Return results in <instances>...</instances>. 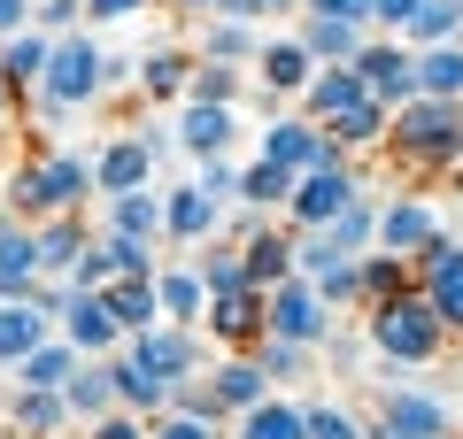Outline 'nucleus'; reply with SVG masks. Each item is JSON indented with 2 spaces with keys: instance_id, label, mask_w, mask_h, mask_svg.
<instances>
[{
  "instance_id": "4be33fe9",
  "label": "nucleus",
  "mask_w": 463,
  "mask_h": 439,
  "mask_svg": "<svg viewBox=\"0 0 463 439\" xmlns=\"http://www.w3.org/2000/svg\"><path fill=\"white\" fill-rule=\"evenodd\" d=\"M39 340H54V316L39 309L32 293H24V301H0V370L16 378V362L32 355Z\"/></svg>"
},
{
  "instance_id": "de8ad7c7",
  "label": "nucleus",
  "mask_w": 463,
  "mask_h": 439,
  "mask_svg": "<svg viewBox=\"0 0 463 439\" xmlns=\"http://www.w3.org/2000/svg\"><path fill=\"white\" fill-rule=\"evenodd\" d=\"M100 247H109L116 277H155L163 262H155V239H132V231H100Z\"/></svg>"
},
{
  "instance_id": "a18cd8bd",
  "label": "nucleus",
  "mask_w": 463,
  "mask_h": 439,
  "mask_svg": "<svg viewBox=\"0 0 463 439\" xmlns=\"http://www.w3.org/2000/svg\"><path fill=\"white\" fill-rule=\"evenodd\" d=\"M425 293H432V309L448 316V332H463V239H456V255L425 277Z\"/></svg>"
},
{
  "instance_id": "338daca9",
  "label": "nucleus",
  "mask_w": 463,
  "mask_h": 439,
  "mask_svg": "<svg viewBox=\"0 0 463 439\" xmlns=\"http://www.w3.org/2000/svg\"><path fill=\"white\" fill-rule=\"evenodd\" d=\"M0 224H8V193H0Z\"/></svg>"
},
{
  "instance_id": "69168bd1",
  "label": "nucleus",
  "mask_w": 463,
  "mask_h": 439,
  "mask_svg": "<svg viewBox=\"0 0 463 439\" xmlns=\"http://www.w3.org/2000/svg\"><path fill=\"white\" fill-rule=\"evenodd\" d=\"M286 8H301V0H270V16H286Z\"/></svg>"
},
{
  "instance_id": "cd10ccee",
  "label": "nucleus",
  "mask_w": 463,
  "mask_h": 439,
  "mask_svg": "<svg viewBox=\"0 0 463 439\" xmlns=\"http://www.w3.org/2000/svg\"><path fill=\"white\" fill-rule=\"evenodd\" d=\"M294 39L317 54V62H355V54L371 47V23H347V16H301Z\"/></svg>"
},
{
  "instance_id": "f8f14e48",
  "label": "nucleus",
  "mask_w": 463,
  "mask_h": 439,
  "mask_svg": "<svg viewBox=\"0 0 463 439\" xmlns=\"http://www.w3.org/2000/svg\"><path fill=\"white\" fill-rule=\"evenodd\" d=\"M355 70H364V85L386 100V108L417 100V47H410V39H386V32H379L364 54H355Z\"/></svg>"
},
{
  "instance_id": "393cba45",
  "label": "nucleus",
  "mask_w": 463,
  "mask_h": 439,
  "mask_svg": "<svg viewBox=\"0 0 463 439\" xmlns=\"http://www.w3.org/2000/svg\"><path fill=\"white\" fill-rule=\"evenodd\" d=\"M194 70H201V54H185V47L139 54V100H185L194 93Z\"/></svg>"
},
{
  "instance_id": "6e6d98bb",
  "label": "nucleus",
  "mask_w": 463,
  "mask_h": 439,
  "mask_svg": "<svg viewBox=\"0 0 463 439\" xmlns=\"http://www.w3.org/2000/svg\"><path fill=\"white\" fill-rule=\"evenodd\" d=\"M39 32H85V0H39Z\"/></svg>"
},
{
  "instance_id": "2eb2a0df",
  "label": "nucleus",
  "mask_w": 463,
  "mask_h": 439,
  "mask_svg": "<svg viewBox=\"0 0 463 439\" xmlns=\"http://www.w3.org/2000/svg\"><path fill=\"white\" fill-rule=\"evenodd\" d=\"M178 146L194 154V163H209V154H232V139H240V108H224V100H178Z\"/></svg>"
},
{
  "instance_id": "e433bc0d",
  "label": "nucleus",
  "mask_w": 463,
  "mask_h": 439,
  "mask_svg": "<svg viewBox=\"0 0 463 439\" xmlns=\"http://www.w3.org/2000/svg\"><path fill=\"white\" fill-rule=\"evenodd\" d=\"M62 393H70V416H78V424H100L109 408H124V401H116V378H109V355L78 362V378H70Z\"/></svg>"
},
{
  "instance_id": "423d86ee",
  "label": "nucleus",
  "mask_w": 463,
  "mask_h": 439,
  "mask_svg": "<svg viewBox=\"0 0 463 439\" xmlns=\"http://www.w3.org/2000/svg\"><path fill=\"white\" fill-rule=\"evenodd\" d=\"M355 201H364V170H355V163H325V170H309V178H294L286 224H294V231H325L332 216H347Z\"/></svg>"
},
{
  "instance_id": "79ce46f5",
  "label": "nucleus",
  "mask_w": 463,
  "mask_h": 439,
  "mask_svg": "<svg viewBox=\"0 0 463 439\" xmlns=\"http://www.w3.org/2000/svg\"><path fill=\"white\" fill-rule=\"evenodd\" d=\"M325 239L340 247V255H371V247H379V201L364 193L347 216H332V224H325Z\"/></svg>"
},
{
  "instance_id": "4c0bfd02",
  "label": "nucleus",
  "mask_w": 463,
  "mask_h": 439,
  "mask_svg": "<svg viewBox=\"0 0 463 439\" xmlns=\"http://www.w3.org/2000/svg\"><path fill=\"white\" fill-rule=\"evenodd\" d=\"M255 54H263V23H232V16L201 23V62H255Z\"/></svg>"
},
{
  "instance_id": "9b49d317",
  "label": "nucleus",
  "mask_w": 463,
  "mask_h": 439,
  "mask_svg": "<svg viewBox=\"0 0 463 439\" xmlns=\"http://www.w3.org/2000/svg\"><path fill=\"white\" fill-rule=\"evenodd\" d=\"M0 416H8V432H16V439H62V432H78L70 393H54V386H8Z\"/></svg>"
},
{
  "instance_id": "58836bf2",
  "label": "nucleus",
  "mask_w": 463,
  "mask_h": 439,
  "mask_svg": "<svg viewBox=\"0 0 463 439\" xmlns=\"http://www.w3.org/2000/svg\"><path fill=\"white\" fill-rule=\"evenodd\" d=\"M417 93L463 100V39H448V47H425V54H417Z\"/></svg>"
},
{
  "instance_id": "5701e85b",
  "label": "nucleus",
  "mask_w": 463,
  "mask_h": 439,
  "mask_svg": "<svg viewBox=\"0 0 463 439\" xmlns=\"http://www.w3.org/2000/svg\"><path fill=\"white\" fill-rule=\"evenodd\" d=\"M240 247H248V277H255V285H286V277H294V247H301V231L294 224H270V216H263V224H255V239H240Z\"/></svg>"
},
{
  "instance_id": "f257e3e1",
  "label": "nucleus",
  "mask_w": 463,
  "mask_h": 439,
  "mask_svg": "<svg viewBox=\"0 0 463 439\" xmlns=\"http://www.w3.org/2000/svg\"><path fill=\"white\" fill-rule=\"evenodd\" d=\"M364 347H371L394 378H410V370H425V362L448 347V316L432 309L425 285L386 293V301H371V309H364Z\"/></svg>"
},
{
  "instance_id": "39448f33",
  "label": "nucleus",
  "mask_w": 463,
  "mask_h": 439,
  "mask_svg": "<svg viewBox=\"0 0 463 439\" xmlns=\"http://www.w3.org/2000/svg\"><path fill=\"white\" fill-rule=\"evenodd\" d=\"M456 432V408L440 401V393L410 386V378H394V386L379 393V416H371V439H448Z\"/></svg>"
},
{
  "instance_id": "a878e982",
  "label": "nucleus",
  "mask_w": 463,
  "mask_h": 439,
  "mask_svg": "<svg viewBox=\"0 0 463 439\" xmlns=\"http://www.w3.org/2000/svg\"><path fill=\"white\" fill-rule=\"evenodd\" d=\"M100 231H132V239L163 247V193H155V185H139V193H109V201H100Z\"/></svg>"
},
{
  "instance_id": "72a5a7b5",
  "label": "nucleus",
  "mask_w": 463,
  "mask_h": 439,
  "mask_svg": "<svg viewBox=\"0 0 463 439\" xmlns=\"http://www.w3.org/2000/svg\"><path fill=\"white\" fill-rule=\"evenodd\" d=\"M78 362H93V355H78V347H70L62 332H54V340H39L32 355L16 362V386H54V393H62L70 378H78Z\"/></svg>"
},
{
  "instance_id": "ea45409f",
  "label": "nucleus",
  "mask_w": 463,
  "mask_h": 439,
  "mask_svg": "<svg viewBox=\"0 0 463 439\" xmlns=\"http://www.w3.org/2000/svg\"><path fill=\"white\" fill-rule=\"evenodd\" d=\"M402 39H410L417 54H425V47H448V39H463V0H425Z\"/></svg>"
},
{
  "instance_id": "f704fd0d",
  "label": "nucleus",
  "mask_w": 463,
  "mask_h": 439,
  "mask_svg": "<svg viewBox=\"0 0 463 439\" xmlns=\"http://www.w3.org/2000/svg\"><path fill=\"white\" fill-rule=\"evenodd\" d=\"M194 270H201V285H209V301H216V293L255 285V277H248V247H240V239H224V231H216V239L194 255Z\"/></svg>"
},
{
  "instance_id": "5fc2aeb1",
  "label": "nucleus",
  "mask_w": 463,
  "mask_h": 439,
  "mask_svg": "<svg viewBox=\"0 0 463 439\" xmlns=\"http://www.w3.org/2000/svg\"><path fill=\"white\" fill-rule=\"evenodd\" d=\"M425 8V0H371V32H386V39H402L410 32V16Z\"/></svg>"
},
{
  "instance_id": "c9c22d12",
  "label": "nucleus",
  "mask_w": 463,
  "mask_h": 439,
  "mask_svg": "<svg viewBox=\"0 0 463 439\" xmlns=\"http://www.w3.org/2000/svg\"><path fill=\"white\" fill-rule=\"evenodd\" d=\"M109 316L124 324V340L147 324H163V293H155V277H116L109 285Z\"/></svg>"
},
{
  "instance_id": "37998d69",
  "label": "nucleus",
  "mask_w": 463,
  "mask_h": 439,
  "mask_svg": "<svg viewBox=\"0 0 463 439\" xmlns=\"http://www.w3.org/2000/svg\"><path fill=\"white\" fill-rule=\"evenodd\" d=\"M364 285H371V301L410 293V285H417V262H410V255H386V247H371V255H364ZM371 301H364V309H371Z\"/></svg>"
},
{
  "instance_id": "f03ea898",
  "label": "nucleus",
  "mask_w": 463,
  "mask_h": 439,
  "mask_svg": "<svg viewBox=\"0 0 463 439\" xmlns=\"http://www.w3.org/2000/svg\"><path fill=\"white\" fill-rule=\"evenodd\" d=\"M0 193H8V216L47 224V216H85V201H100V178H93V154H62L54 146V154H32Z\"/></svg>"
},
{
  "instance_id": "0eeeda50",
  "label": "nucleus",
  "mask_w": 463,
  "mask_h": 439,
  "mask_svg": "<svg viewBox=\"0 0 463 439\" xmlns=\"http://www.w3.org/2000/svg\"><path fill=\"white\" fill-rule=\"evenodd\" d=\"M263 154H270V163H286L294 178H309V170H325V163H347V146L332 139L317 116H301V108H279L263 124Z\"/></svg>"
},
{
  "instance_id": "9d476101",
  "label": "nucleus",
  "mask_w": 463,
  "mask_h": 439,
  "mask_svg": "<svg viewBox=\"0 0 463 439\" xmlns=\"http://www.w3.org/2000/svg\"><path fill=\"white\" fill-rule=\"evenodd\" d=\"M54 332H62L78 355H93V362L124 347V324L109 316V293H78V285H70V301H62V316H54Z\"/></svg>"
},
{
  "instance_id": "6e6552de",
  "label": "nucleus",
  "mask_w": 463,
  "mask_h": 439,
  "mask_svg": "<svg viewBox=\"0 0 463 439\" xmlns=\"http://www.w3.org/2000/svg\"><path fill=\"white\" fill-rule=\"evenodd\" d=\"M124 355L147 362L163 386H185V378H209V355H201V332L194 324H147L124 340Z\"/></svg>"
},
{
  "instance_id": "dca6fc26",
  "label": "nucleus",
  "mask_w": 463,
  "mask_h": 439,
  "mask_svg": "<svg viewBox=\"0 0 463 439\" xmlns=\"http://www.w3.org/2000/svg\"><path fill=\"white\" fill-rule=\"evenodd\" d=\"M93 178H100V201L109 193H139V185H155V146L139 139V131H116V139L93 154Z\"/></svg>"
},
{
  "instance_id": "f3484780",
  "label": "nucleus",
  "mask_w": 463,
  "mask_h": 439,
  "mask_svg": "<svg viewBox=\"0 0 463 439\" xmlns=\"http://www.w3.org/2000/svg\"><path fill=\"white\" fill-rule=\"evenodd\" d=\"M440 231H448V224H440L432 201H417V193L379 201V247H386V255H417V247H432Z\"/></svg>"
},
{
  "instance_id": "c85d7f7f",
  "label": "nucleus",
  "mask_w": 463,
  "mask_h": 439,
  "mask_svg": "<svg viewBox=\"0 0 463 439\" xmlns=\"http://www.w3.org/2000/svg\"><path fill=\"white\" fill-rule=\"evenodd\" d=\"M85 247H93L85 216H47V224H39V270L70 285V270H78V255H85Z\"/></svg>"
},
{
  "instance_id": "052dcab7",
  "label": "nucleus",
  "mask_w": 463,
  "mask_h": 439,
  "mask_svg": "<svg viewBox=\"0 0 463 439\" xmlns=\"http://www.w3.org/2000/svg\"><path fill=\"white\" fill-rule=\"evenodd\" d=\"M309 16H347V23H371V0H301Z\"/></svg>"
},
{
  "instance_id": "4468645a",
  "label": "nucleus",
  "mask_w": 463,
  "mask_h": 439,
  "mask_svg": "<svg viewBox=\"0 0 463 439\" xmlns=\"http://www.w3.org/2000/svg\"><path fill=\"white\" fill-rule=\"evenodd\" d=\"M224 231V201H209L201 185H170L163 193V247H209Z\"/></svg>"
},
{
  "instance_id": "4d7b16f0",
  "label": "nucleus",
  "mask_w": 463,
  "mask_h": 439,
  "mask_svg": "<svg viewBox=\"0 0 463 439\" xmlns=\"http://www.w3.org/2000/svg\"><path fill=\"white\" fill-rule=\"evenodd\" d=\"M155 439H224L216 424H201V416H178V408H163L155 416Z\"/></svg>"
},
{
  "instance_id": "09e8293b",
  "label": "nucleus",
  "mask_w": 463,
  "mask_h": 439,
  "mask_svg": "<svg viewBox=\"0 0 463 439\" xmlns=\"http://www.w3.org/2000/svg\"><path fill=\"white\" fill-rule=\"evenodd\" d=\"M240 85H248V62H201L185 100H224V108H232V100H240Z\"/></svg>"
},
{
  "instance_id": "864d4df0",
  "label": "nucleus",
  "mask_w": 463,
  "mask_h": 439,
  "mask_svg": "<svg viewBox=\"0 0 463 439\" xmlns=\"http://www.w3.org/2000/svg\"><path fill=\"white\" fill-rule=\"evenodd\" d=\"M70 285H78V293H109L116 285V262H109V247H85V255H78V270H70Z\"/></svg>"
},
{
  "instance_id": "2f4dec72",
  "label": "nucleus",
  "mask_w": 463,
  "mask_h": 439,
  "mask_svg": "<svg viewBox=\"0 0 463 439\" xmlns=\"http://www.w3.org/2000/svg\"><path fill=\"white\" fill-rule=\"evenodd\" d=\"M109 378H116V401H124V408H139V416H163V408H170V386L147 370V362H132L124 347L109 355Z\"/></svg>"
},
{
  "instance_id": "c756f323",
  "label": "nucleus",
  "mask_w": 463,
  "mask_h": 439,
  "mask_svg": "<svg viewBox=\"0 0 463 439\" xmlns=\"http://www.w3.org/2000/svg\"><path fill=\"white\" fill-rule=\"evenodd\" d=\"M286 201H294V170L270 163V154H255V163L240 170V209H255V216H286Z\"/></svg>"
},
{
  "instance_id": "1a4fd4ad",
  "label": "nucleus",
  "mask_w": 463,
  "mask_h": 439,
  "mask_svg": "<svg viewBox=\"0 0 463 439\" xmlns=\"http://www.w3.org/2000/svg\"><path fill=\"white\" fill-rule=\"evenodd\" d=\"M332 324H340V309H325V293L309 285V277H286V285H270V332L279 340H301V347H325Z\"/></svg>"
},
{
  "instance_id": "49530a36",
  "label": "nucleus",
  "mask_w": 463,
  "mask_h": 439,
  "mask_svg": "<svg viewBox=\"0 0 463 439\" xmlns=\"http://www.w3.org/2000/svg\"><path fill=\"white\" fill-rule=\"evenodd\" d=\"M309 355H317V347H301V340H279V332H263V340H255V362L270 370V386L301 378V370H309Z\"/></svg>"
},
{
  "instance_id": "473e14b6",
  "label": "nucleus",
  "mask_w": 463,
  "mask_h": 439,
  "mask_svg": "<svg viewBox=\"0 0 463 439\" xmlns=\"http://www.w3.org/2000/svg\"><path fill=\"white\" fill-rule=\"evenodd\" d=\"M386 124H394V108H386L379 93H364L355 108H340V116H332L325 131H332V139L347 146V154H364V146H386Z\"/></svg>"
},
{
  "instance_id": "0e129e2a",
  "label": "nucleus",
  "mask_w": 463,
  "mask_h": 439,
  "mask_svg": "<svg viewBox=\"0 0 463 439\" xmlns=\"http://www.w3.org/2000/svg\"><path fill=\"white\" fill-rule=\"evenodd\" d=\"M8 124H16V85L0 78V131H8Z\"/></svg>"
},
{
  "instance_id": "bf43d9fd",
  "label": "nucleus",
  "mask_w": 463,
  "mask_h": 439,
  "mask_svg": "<svg viewBox=\"0 0 463 439\" xmlns=\"http://www.w3.org/2000/svg\"><path fill=\"white\" fill-rule=\"evenodd\" d=\"M39 23V0H0V39H16Z\"/></svg>"
},
{
  "instance_id": "6ab92c4d",
  "label": "nucleus",
  "mask_w": 463,
  "mask_h": 439,
  "mask_svg": "<svg viewBox=\"0 0 463 439\" xmlns=\"http://www.w3.org/2000/svg\"><path fill=\"white\" fill-rule=\"evenodd\" d=\"M255 78H263L270 100H301L317 78V54L301 47V39H263V54H255Z\"/></svg>"
},
{
  "instance_id": "a19ab883",
  "label": "nucleus",
  "mask_w": 463,
  "mask_h": 439,
  "mask_svg": "<svg viewBox=\"0 0 463 439\" xmlns=\"http://www.w3.org/2000/svg\"><path fill=\"white\" fill-rule=\"evenodd\" d=\"M309 285L325 293V309H364V301H371V285H364V255H340L332 270H317Z\"/></svg>"
},
{
  "instance_id": "603ef678",
  "label": "nucleus",
  "mask_w": 463,
  "mask_h": 439,
  "mask_svg": "<svg viewBox=\"0 0 463 439\" xmlns=\"http://www.w3.org/2000/svg\"><path fill=\"white\" fill-rule=\"evenodd\" d=\"M194 185L209 201H240V163H232V154H209V163L194 170Z\"/></svg>"
},
{
  "instance_id": "680f3d73",
  "label": "nucleus",
  "mask_w": 463,
  "mask_h": 439,
  "mask_svg": "<svg viewBox=\"0 0 463 439\" xmlns=\"http://www.w3.org/2000/svg\"><path fill=\"white\" fill-rule=\"evenodd\" d=\"M216 16H232V23H263V16H270V0H216Z\"/></svg>"
},
{
  "instance_id": "412c9836",
  "label": "nucleus",
  "mask_w": 463,
  "mask_h": 439,
  "mask_svg": "<svg viewBox=\"0 0 463 439\" xmlns=\"http://www.w3.org/2000/svg\"><path fill=\"white\" fill-rule=\"evenodd\" d=\"M364 93H371V85H364V70H355V62H317L309 93H301L294 108H301V116H317V124H332V116H340V108H355Z\"/></svg>"
},
{
  "instance_id": "a211bd4d",
  "label": "nucleus",
  "mask_w": 463,
  "mask_h": 439,
  "mask_svg": "<svg viewBox=\"0 0 463 439\" xmlns=\"http://www.w3.org/2000/svg\"><path fill=\"white\" fill-rule=\"evenodd\" d=\"M209 386H216V401H224V416H248L255 401H270V370L255 362V347L216 355V362H209Z\"/></svg>"
},
{
  "instance_id": "ddd939ff",
  "label": "nucleus",
  "mask_w": 463,
  "mask_h": 439,
  "mask_svg": "<svg viewBox=\"0 0 463 439\" xmlns=\"http://www.w3.org/2000/svg\"><path fill=\"white\" fill-rule=\"evenodd\" d=\"M201 332H209V340H224V347H255V340L270 332V293H263V285L216 293L209 316H201Z\"/></svg>"
},
{
  "instance_id": "7ed1b4c3",
  "label": "nucleus",
  "mask_w": 463,
  "mask_h": 439,
  "mask_svg": "<svg viewBox=\"0 0 463 439\" xmlns=\"http://www.w3.org/2000/svg\"><path fill=\"white\" fill-rule=\"evenodd\" d=\"M386 146H394L410 170H463V100H402L394 124H386Z\"/></svg>"
},
{
  "instance_id": "8fccbe9b",
  "label": "nucleus",
  "mask_w": 463,
  "mask_h": 439,
  "mask_svg": "<svg viewBox=\"0 0 463 439\" xmlns=\"http://www.w3.org/2000/svg\"><path fill=\"white\" fill-rule=\"evenodd\" d=\"M170 408H178V416H201V424H216V432H224V401H216V386L209 378H185V386H170Z\"/></svg>"
},
{
  "instance_id": "20e7f679",
  "label": "nucleus",
  "mask_w": 463,
  "mask_h": 439,
  "mask_svg": "<svg viewBox=\"0 0 463 439\" xmlns=\"http://www.w3.org/2000/svg\"><path fill=\"white\" fill-rule=\"evenodd\" d=\"M109 70H116V54L100 47L93 32H62L47 78H39V116H70V108H85V100H100Z\"/></svg>"
},
{
  "instance_id": "c03bdc74",
  "label": "nucleus",
  "mask_w": 463,
  "mask_h": 439,
  "mask_svg": "<svg viewBox=\"0 0 463 439\" xmlns=\"http://www.w3.org/2000/svg\"><path fill=\"white\" fill-rule=\"evenodd\" d=\"M301 416H309V439H371V416L340 401H301Z\"/></svg>"
},
{
  "instance_id": "b1692460",
  "label": "nucleus",
  "mask_w": 463,
  "mask_h": 439,
  "mask_svg": "<svg viewBox=\"0 0 463 439\" xmlns=\"http://www.w3.org/2000/svg\"><path fill=\"white\" fill-rule=\"evenodd\" d=\"M47 62H54V32H16V39H0V78L16 85V100L24 93H39V78H47Z\"/></svg>"
},
{
  "instance_id": "aec40b11",
  "label": "nucleus",
  "mask_w": 463,
  "mask_h": 439,
  "mask_svg": "<svg viewBox=\"0 0 463 439\" xmlns=\"http://www.w3.org/2000/svg\"><path fill=\"white\" fill-rule=\"evenodd\" d=\"M39 277H47L39 270V224L8 216V224H0V301H24Z\"/></svg>"
},
{
  "instance_id": "bb28decb",
  "label": "nucleus",
  "mask_w": 463,
  "mask_h": 439,
  "mask_svg": "<svg viewBox=\"0 0 463 439\" xmlns=\"http://www.w3.org/2000/svg\"><path fill=\"white\" fill-rule=\"evenodd\" d=\"M155 293H163V324H194L209 316V285H201L194 262H170V270H155Z\"/></svg>"
},
{
  "instance_id": "13d9d810",
  "label": "nucleus",
  "mask_w": 463,
  "mask_h": 439,
  "mask_svg": "<svg viewBox=\"0 0 463 439\" xmlns=\"http://www.w3.org/2000/svg\"><path fill=\"white\" fill-rule=\"evenodd\" d=\"M139 8H163V0H85V23H124Z\"/></svg>"
},
{
  "instance_id": "3c124183",
  "label": "nucleus",
  "mask_w": 463,
  "mask_h": 439,
  "mask_svg": "<svg viewBox=\"0 0 463 439\" xmlns=\"http://www.w3.org/2000/svg\"><path fill=\"white\" fill-rule=\"evenodd\" d=\"M78 439H155V416H139V408H109L100 424H78Z\"/></svg>"
},
{
  "instance_id": "7c9ffc66",
  "label": "nucleus",
  "mask_w": 463,
  "mask_h": 439,
  "mask_svg": "<svg viewBox=\"0 0 463 439\" xmlns=\"http://www.w3.org/2000/svg\"><path fill=\"white\" fill-rule=\"evenodd\" d=\"M224 439H309V416H301V401H255L248 416H232V432Z\"/></svg>"
},
{
  "instance_id": "e2e57ef3",
  "label": "nucleus",
  "mask_w": 463,
  "mask_h": 439,
  "mask_svg": "<svg viewBox=\"0 0 463 439\" xmlns=\"http://www.w3.org/2000/svg\"><path fill=\"white\" fill-rule=\"evenodd\" d=\"M163 8H178V16H201V23L216 16V0H163Z\"/></svg>"
}]
</instances>
